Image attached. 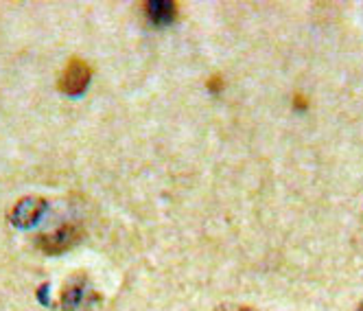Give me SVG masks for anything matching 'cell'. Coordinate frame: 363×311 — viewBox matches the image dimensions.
I'll return each mask as SVG.
<instances>
[{
    "label": "cell",
    "mask_w": 363,
    "mask_h": 311,
    "mask_svg": "<svg viewBox=\"0 0 363 311\" xmlns=\"http://www.w3.org/2000/svg\"><path fill=\"white\" fill-rule=\"evenodd\" d=\"M84 237V228L74 222H66L62 224L60 228L50 230V232H42L38 237L35 246L44 252V254H62V252H68L70 248H74L77 244L82 241Z\"/></svg>",
    "instance_id": "6da1fadb"
},
{
    "label": "cell",
    "mask_w": 363,
    "mask_h": 311,
    "mask_svg": "<svg viewBox=\"0 0 363 311\" xmlns=\"http://www.w3.org/2000/svg\"><path fill=\"white\" fill-rule=\"evenodd\" d=\"M90 80H92V66L82 58H72L68 60V64L64 66L60 75L57 88L66 97H79L88 90Z\"/></svg>",
    "instance_id": "7a4b0ae2"
},
{
    "label": "cell",
    "mask_w": 363,
    "mask_h": 311,
    "mask_svg": "<svg viewBox=\"0 0 363 311\" xmlns=\"http://www.w3.org/2000/svg\"><path fill=\"white\" fill-rule=\"evenodd\" d=\"M48 209V202L44 197L38 195H27V197H20L7 215L9 224L16 228H31L40 222V217L46 213Z\"/></svg>",
    "instance_id": "3957f363"
},
{
    "label": "cell",
    "mask_w": 363,
    "mask_h": 311,
    "mask_svg": "<svg viewBox=\"0 0 363 311\" xmlns=\"http://www.w3.org/2000/svg\"><path fill=\"white\" fill-rule=\"evenodd\" d=\"M145 18L153 24V27H167V24L175 22L179 16V5L175 0H149L143 5Z\"/></svg>",
    "instance_id": "277c9868"
},
{
    "label": "cell",
    "mask_w": 363,
    "mask_h": 311,
    "mask_svg": "<svg viewBox=\"0 0 363 311\" xmlns=\"http://www.w3.org/2000/svg\"><path fill=\"white\" fill-rule=\"evenodd\" d=\"M84 294H86V276L79 274L64 288V292H62V309L64 311H74L77 307L82 305Z\"/></svg>",
    "instance_id": "5b68a950"
},
{
    "label": "cell",
    "mask_w": 363,
    "mask_h": 311,
    "mask_svg": "<svg viewBox=\"0 0 363 311\" xmlns=\"http://www.w3.org/2000/svg\"><path fill=\"white\" fill-rule=\"evenodd\" d=\"M215 311H256V309L245 307V305H221V307H217Z\"/></svg>",
    "instance_id": "8992f818"
},
{
    "label": "cell",
    "mask_w": 363,
    "mask_h": 311,
    "mask_svg": "<svg viewBox=\"0 0 363 311\" xmlns=\"http://www.w3.org/2000/svg\"><path fill=\"white\" fill-rule=\"evenodd\" d=\"M221 86H223V84H221V77H211L208 88H211L213 92H215V90H221Z\"/></svg>",
    "instance_id": "52a82bcc"
},
{
    "label": "cell",
    "mask_w": 363,
    "mask_h": 311,
    "mask_svg": "<svg viewBox=\"0 0 363 311\" xmlns=\"http://www.w3.org/2000/svg\"><path fill=\"white\" fill-rule=\"evenodd\" d=\"M294 106H296V110H302V108H306V97H302V94H296Z\"/></svg>",
    "instance_id": "ba28073f"
},
{
    "label": "cell",
    "mask_w": 363,
    "mask_h": 311,
    "mask_svg": "<svg viewBox=\"0 0 363 311\" xmlns=\"http://www.w3.org/2000/svg\"><path fill=\"white\" fill-rule=\"evenodd\" d=\"M357 311H363V302H361V305L357 307Z\"/></svg>",
    "instance_id": "9c48e42d"
}]
</instances>
